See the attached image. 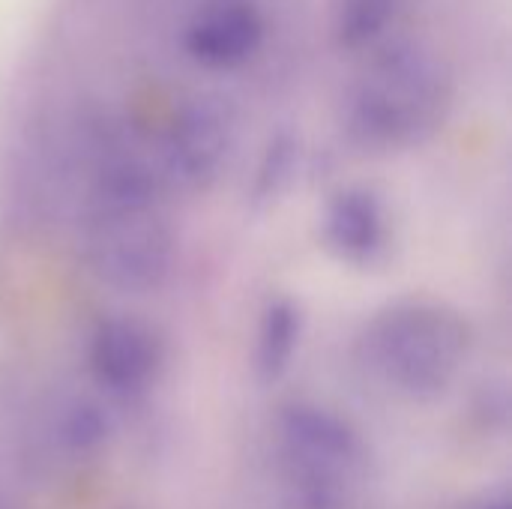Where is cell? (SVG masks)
I'll return each mask as SVG.
<instances>
[{
	"instance_id": "6da1fadb",
	"label": "cell",
	"mask_w": 512,
	"mask_h": 509,
	"mask_svg": "<svg viewBox=\"0 0 512 509\" xmlns=\"http://www.w3.org/2000/svg\"><path fill=\"white\" fill-rule=\"evenodd\" d=\"M156 162L117 135L99 138L93 162L84 258L90 273L120 294H156L174 273L177 234L165 210Z\"/></svg>"
},
{
	"instance_id": "7a4b0ae2",
	"label": "cell",
	"mask_w": 512,
	"mask_h": 509,
	"mask_svg": "<svg viewBox=\"0 0 512 509\" xmlns=\"http://www.w3.org/2000/svg\"><path fill=\"white\" fill-rule=\"evenodd\" d=\"M360 366L405 402L441 399L465 372L474 333L468 318L441 300H396L360 333Z\"/></svg>"
},
{
	"instance_id": "3957f363",
	"label": "cell",
	"mask_w": 512,
	"mask_h": 509,
	"mask_svg": "<svg viewBox=\"0 0 512 509\" xmlns=\"http://www.w3.org/2000/svg\"><path fill=\"white\" fill-rule=\"evenodd\" d=\"M450 72L411 36L381 39L357 78L345 129L366 150H399L423 141L450 105Z\"/></svg>"
},
{
	"instance_id": "277c9868",
	"label": "cell",
	"mask_w": 512,
	"mask_h": 509,
	"mask_svg": "<svg viewBox=\"0 0 512 509\" xmlns=\"http://www.w3.org/2000/svg\"><path fill=\"white\" fill-rule=\"evenodd\" d=\"M273 462L294 509H354L372 477L363 432L309 399H291L276 411Z\"/></svg>"
},
{
	"instance_id": "5b68a950",
	"label": "cell",
	"mask_w": 512,
	"mask_h": 509,
	"mask_svg": "<svg viewBox=\"0 0 512 509\" xmlns=\"http://www.w3.org/2000/svg\"><path fill=\"white\" fill-rule=\"evenodd\" d=\"M237 123L219 96H195L168 123L159 138L156 171L168 192H210L234 153Z\"/></svg>"
},
{
	"instance_id": "8992f818",
	"label": "cell",
	"mask_w": 512,
	"mask_h": 509,
	"mask_svg": "<svg viewBox=\"0 0 512 509\" xmlns=\"http://www.w3.org/2000/svg\"><path fill=\"white\" fill-rule=\"evenodd\" d=\"M168 360L165 336L132 315H114L93 327L87 342V369L96 387L114 399L147 393Z\"/></svg>"
},
{
	"instance_id": "52a82bcc",
	"label": "cell",
	"mask_w": 512,
	"mask_h": 509,
	"mask_svg": "<svg viewBox=\"0 0 512 509\" xmlns=\"http://www.w3.org/2000/svg\"><path fill=\"white\" fill-rule=\"evenodd\" d=\"M267 18L258 0H198L183 48L207 69H240L264 42Z\"/></svg>"
},
{
	"instance_id": "ba28073f",
	"label": "cell",
	"mask_w": 512,
	"mask_h": 509,
	"mask_svg": "<svg viewBox=\"0 0 512 509\" xmlns=\"http://www.w3.org/2000/svg\"><path fill=\"white\" fill-rule=\"evenodd\" d=\"M321 237L327 249L354 267H375L390 249V213L384 198L369 186H345L321 216Z\"/></svg>"
},
{
	"instance_id": "9c48e42d",
	"label": "cell",
	"mask_w": 512,
	"mask_h": 509,
	"mask_svg": "<svg viewBox=\"0 0 512 509\" xmlns=\"http://www.w3.org/2000/svg\"><path fill=\"white\" fill-rule=\"evenodd\" d=\"M114 438L111 405L90 393H60L36 423V444L54 465L96 459Z\"/></svg>"
},
{
	"instance_id": "30bf717a",
	"label": "cell",
	"mask_w": 512,
	"mask_h": 509,
	"mask_svg": "<svg viewBox=\"0 0 512 509\" xmlns=\"http://www.w3.org/2000/svg\"><path fill=\"white\" fill-rule=\"evenodd\" d=\"M303 330L306 315L291 297H273L261 309L255 330V369L261 381H276L291 369L294 354L303 342Z\"/></svg>"
},
{
	"instance_id": "8fae6325",
	"label": "cell",
	"mask_w": 512,
	"mask_h": 509,
	"mask_svg": "<svg viewBox=\"0 0 512 509\" xmlns=\"http://www.w3.org/2000/svg\"><path fill=\"white\" fill-rule=\"evenodd\" d=\"M408 0H336L333 33L345 48H366L381 42L390 24L402 15Z\"/></svg>"
},
{
	"instance_id": "7c38bea8",
	"label": "cell",
	"mask_w": 512,
	"mask_h": 509,
	"mask_svg": "<svg viewBox=\"0 0 512 509\" xmlns=\"http://www.w3.org/2000/svg\"><path fill=\"white\" fill-rule=\"evenodd\" d=\"M294 168H297V144L294 138L282 135L276 141L267 144L261 162H258V174H255V198L258 201H270L273 195H279L288 180L294 177Z\"/></svg>"
},
{
	"instance_id": "4fadbf2b",
	"label": "cell",
	"mask_w": 512,
	"mask_h": 509,
	"mask_svg": "<svg viewBox=\"0 0 512 509\" xmlns=\"http://www.w3.org/2000/svg\"><path fill=\"white\" fill-rule=\"evenodd\" d=\"M462 509H512L510 492L507 489H486V492L474 495L471 501H465Z\"/></svg>"
}]
</instances>
